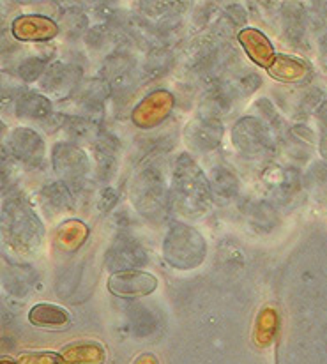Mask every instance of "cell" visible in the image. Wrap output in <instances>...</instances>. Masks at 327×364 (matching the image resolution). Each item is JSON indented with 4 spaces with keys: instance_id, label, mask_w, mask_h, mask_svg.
Instances as JSON below:
<instances>
[{
    "instance_id": "16",
    "label": "cell",
    "mask_w": 327,
    "mask_h": 364,
    "mask_svg": "<svg viewBox=\"0 0 327 364\" xmlns=\"http://www.w3.org/2000/svg\"><path fill=\"white\" fill-rule=\"evenodd\" d=\"M89 235V227L80 220H68L57 228L55 244L64 251H76Z\"/></svg>"
},
{
    "instance_id": "9",
    "label": "cell",
    "mask_w": 327,
    "mask_h": 364,
    "mask_svg": "<svg viewBox=\"0 0 327 364\" xmlns=\"http://www.w3.org/2000/svg\"><path fill=\"white\" fill-rule=\"evenodd\" d=\"M9 145L21 161L31 163V165H38L39 161H43L45 141H43V138L36 131L27 129V127L14 129L11 133Z\"/></svg>"
},
{
    "instance_id": "11",
    "label": "cell",
    "mask_w": 327,
    "mask_h": 364,
    "mask_svg": "<svg viewBox=\"0 0 327 364\" xmlns=\"http://www.w3.org/2000/svg\"><path fill=\"white\" fill-rule=\"evenodd\" d=\"M28 322L38 327H48V329H59V327L69 326L71 315L63 306L39 303L28 311Z\"/></svg>"
},
{
    "instance_id": "23",
    "label": "cell",
    "mask_w": 327,
    "mask_h": 364,
    "mask_svg": "<svg viewBox=\"0 0 327 364\" xmlns=\"http://www.w3.org/2000/svg\"><path fill=\"white\" fill-rule=\"evenodd\" d=\"M0 364H18V361H11V359L4 358V359H2V361H0Z\"/></svg>"
},
{
    "instance_id": "20",
    "label": "cell",
    "mask_w": 327,
    "mask_h": 364,
    "mask_svg": "<svg viewBox=\"0 0 327 364\" xmlns=\"http://www.w3.org/2000/svg\"><path fill=\"white\" fill-rule=\"evenodd\" d=\"M18 364H65L63 355L55 352H28L20 355Z\"/></svg>"
},
{
    "instance_id": "13",
    "label": "cell",
    "mask_w": 327,
    "mask_h": 364,
    "mask_svg": "<svg viewBox=\"0 0 327 364\" xmlns=\"http://www.w3.org/2000/svg\"><path fill=\"white\" fill-rule=\"evenodd\" d=\"M267 73L272 78L278 80V82L294 83L306 78L308 68L299 59H294V57L289 55H276V59L271 64V68L267 69Z\"/></svg>"
},
{
    "instance_id": "21",
    "label": "cell",
    "mask_w": 327,
    "mask_h": 364,
    "mask_svg": "<svg viewBox=\"0 0 327 364\" xmlns=\"http://www.w3.org/2000/svg\"><path fill=\"white\" fill-rule=\"evenodd\" d=\"M18 73H20V76L25 82H34V80H38L45 73V62L32 57V59L21 62V65L18 68Z\"/></svg>"
},
{
    "instance_id": "19",
    "label": "cell",
    "mask_w": 327,
    "mask_h": 364,
    "mask_svg": "<svg viewBox=\"0 0 327 364\" xmlns=\"http://www.w3.org/2000/svg\"><path fill=\"white\" fill-rule=\"evenodd\" d=\"M210 181H213L214 189L223 196H232L235 189H237V181H235V177L227 168L214 170L213 179Z\"/></svg>"
},
{
    "instance_id": "18",
    "label": "cell",
    "mask_w": 327,
    "mask_h": 364,
    "mask_svg": "<svg viewBox=\"0 0 327 364\" xmlns=\"http://www.w3.org/2000/svg\"><path fill=\"white\" fill-rule=\"evenodd\" d=\"M43 200H45V209H52L55 210V214L64 213V210L71 209L73 205V200L69 196V191L64 188L60 182L57 184H50L43 189L41 193Z\"/></svg>"
},
{
    "instance_id": "22",
    "label": "cell",
    "mask_w": 327,
    "mask_h": 364,
    "mask_svg": "<svg viewBox=\"0 0 327 364\" xmlns=\"http://www.w3.org/2000/svg\"><path fill=\"white\" fill-rule=\"evenodd\" d=\"M133 364H159V359L154 354H141L134 359Z\"/></svg>"
},
{
    "instance_id": "1",
    "label": "cell",
    "mask_w": 327,
    "mask_h": 364,
    "mask_svg": "<svg viewBox=\"0 0 327 364\" xmlns=\"http://www.w3.org/2000/svg\"><path fill=\"white\" fill-rule=\"evenodd\" d=\"M176 195L181 209L200 214L207 209L210 200V188L198 166L188 156L179 158L176 170Z\"/></svg>"
},
{
    "instance_id": "12",
    "label": "cell",
    "mask_w": 327,
    "mask_h": 364,
    "mask_svg": "<svg viewBox=\"0 0 327 364\" xmlns=\"http://www.w3.org/2000/svg\"><path fill=\"white\" fill-rule=\"evenodd\" d=\"M221 126L220 122L214 121L213 117H205L202 121H193L188 127V138L195 147L202 149V151H209L214 149L221 140Z\"/></svg>"
},
{
    "instance_id": "2",
    "label": "cell",
    "mask_w": 327,
    "mask_h": 364,
    "mask_svg": "<svg viewBox=\"0 0 327 364\" xmlns=\"http://www.w3.org/2000/svg\"><path fill=\"white\" fill-rule=\"evenodd\" d=\"M205 255V242L202 235L186 225H177L170 230L165 241V257L173 267L190 269L200 265Z\"/></svg>"
},
{
    "instance_id": "15",
    "label": "cell",
    "mask_w": 327,
    "mask_h": 364,
    "mask_svg": "<svg viewBox=\"0 0 327 364\" xmlns=\"http://www.w3.org/2000/svg\"><path fill=\"white\" fill-rule=\"evenodd\" d=\"M73 73H78V69L73 68V65H64V64H53L48 71L45 73V78H43V89L46 92H53L57 96H63L65 90H71V87L75 85L78 76H73Z\"/></svg>"
},
{
    "instance_id": "10",
    "label": "cell",
    "mask_w": 327,
    "mask_h": 364,
    "mask_svg": "<svg viewBox=\"0 0 327 364\" xmlns=\"http://www.w3.org/2000/svg\"><path fill=\"white\" fill-rule=\"evenodd\" d=\"M65 364H104L107 350L97 341H76L60 352Z\"/></svg>"
},
{
    "instance_id": "3",
    "label": "cell",
    "mask_w": 327,
    "mask_h": 364,
    "mask_svg": "<svg viewBox=\"0 0 327 364\" xmlns=\"http://www.w3.org/2000/svg\"><path fill=\"white\" fill-rule=\"evenodd\" d=\"M173 103L176 101H173L172 94L166 92V90H156V92H151L149 96H145L134 107L131 119H133V122L138 127L149 129V127L158 126V124H161L168 117L173 108Z\"/></svg>"
},
{
    "instance_id": "7",
    "label": "cell",
    "mask_w": 327,
    "mask_h": 364,
    "mask_svg": "<svg viewBox=\"0 0 327 364\" xmlns=\"http://www.w3.org/2000/svg\"><path fill=\"white\" fill-rule=\"evenodd\" d=\"M234 144L242 149V152L250 154H260L271 149V138L267 129L262 126L260 121L255 119H245L235 126Z\"/></svg>"
},
{
    "instance_id": "4",
    "label": "cell",
    "mask_w": 327,
    "mask_h": 364,
    "mask_svg": "<svg viewBox=\"0 0 327 364\" xmlns=\"http://www.w3.org/2000/svg\"><path fill=\"white\" fill-rule=\"evenodd\" d=\"M158 289V278L144 271H119L108 279V290L119 297H144Z\"/></svg>"
},
{
    "instance_id": "8",
    "label": "cell",
    "mask_w": 327,
    "mask_h": 364,
    "mask_svg": "<svg viewBox=\"0 0 327 364\" xmlns=\"http://www.w3.org/2000/svg\"><path fill=\"white\" fill-rule=\"evenodd\" d=\"M239 43L245 48L246 55L250 57L257 65L269 69L276 59V52L272 43L269 41L267 36L264 32L257 31V28H242L239 32Z\"/></svg>"
},
{
    "instance_id": "5",
    "label": "cell",
    "mask_w": 327,
    "mask_h": 364,
    "mask_svg": "<svg viewBox=\"0 0 327 364\" xmlns=\"http://www.w3.org/2000/svg\"><path fill=\"white\" fill-rule=\"evenodd\" d=\"M11 32L20 41H50L59 34V27L41 14H25L13 21Z\"/></svg>"
},
{
    "instance_id": "6",
    "label": "cell",
    "mask_w": 327,
    "mask_h": 364,
    "mask_svg": "<svg viewBox=\"0 0 327 364\" xmlns=\"http://www.w3.org/2000/svg\"><path fill=\"white\" fill-rule=\"evenodd\" d=\"M53 168L65 181H75L89 170V161L82 149L69 144L53 147Z\"/></svg>"
},
{
    "instance_id": "17",
    "label": "cell",
    "mask_w": 327,
    "mask_h": 364,
    "mask_svg": "<svg viewBox=\"0 0 327 364\" xmlns=\"http://www.w3.org/2000/svg\"><path fill=\"white\" fill-rule=\"evenodd\" d=\"M52 112V103L41 94L28 92L18 101L16 114L21 119H32V121H41Z\"/></svg>"
},
{
    "instance_id": "14",
    "label": "cell",
    "mask_w": 327,
    "mask_h": 364,
    "mask_svg": "<svg viewBox=\"0 0 327 364\" xmlns=\"http://www.w3.org/2000/svg\"><path fill=\"white\" fill-rule=\"evenodd\" d=\"M279 331V316L278 311L271 306L264 308L257 316L255 329H253V341L259 345L260 348L269 347L272 341L276 340Z\"/></svg>"
}]
</instances>
